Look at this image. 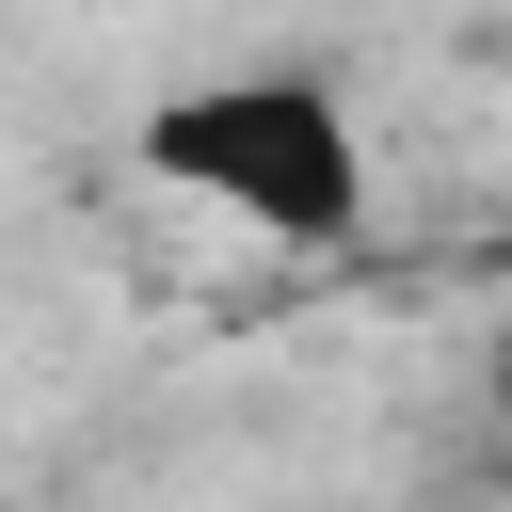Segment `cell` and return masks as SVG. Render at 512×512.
I'll return each mask as SVG.
<instances>
[{
    "instance_id": "1",
    "label": "cell",
    "mask_w": 512,
    "mask_h": 512,
    "mask_svg": "<svg viewBox=\"0 0 512 512\" xmlns=\"http://www.w3.org/2000/svg\"><path fill=\"white\" fill-rule=\"evenodd\" d=\"M128 160H144V192H176V208L272 240V256H352L368 208H384L368 128H352V96H336L320 64H208V80H160V96L128 112Z\"/></svg>"
}]
</instances>
